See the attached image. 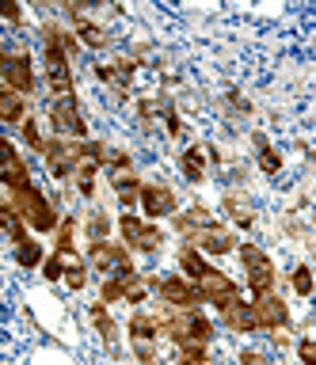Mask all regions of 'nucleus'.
Segmentation results:
<instances>
[{
	"label": "nucleus",
	"instance_id": "obj_1",
	"mask_svg": "<svg viewBox=\"0 0 316 365\" xmlns=\"http://www.w3.org/2000/svg\"><path fill=\"white\" fill-rule=\"evenodd\" d=\"M8 202H12V210L27 221L31 232H58V225L65 217V213H58V205L46 198V190H42L39 182H31L24 190H12Z\"/></svg>",
	"mask_w": 316,
	"mask_h": 365
},
{
	"label": "nucleus",
	"instance_id": "obj_2",
	"mask_svg": "<svg viewBox=\"0 0 316 365\" xmlns=\"http://www.w3.org/2000/svg\"><path fill=\"white\" fill-rule=\"evenodd\" d=\"M240 267H244V285L252 289V297H263V293H275V278H278V270H275V259L267 255L259 244H240Z\"/></svg>",
	"mask_w": 316,
	"mask_h": 365
},
{
	"label": "nucleus",
	"instance_id": "obj_3",
	"mask_svg": "<svg viewBox=\"0 0 316 365\" xmlns=\"http://www.w3.org/2000/svg\"><path fill=\"white\" fill-rule=\"evenodd\" d=\"M149 285L160 297V304H168V308H202L206 304L198 282L183 278V274H149Z\"/></svg>",
	"mask_w": 316,
	"mask_h": 365
},
{
	"label": "nucleus",
	"instance_id": "obj_4",
	"mask_svg": "<svg viewBox=\"0 0 316 365\" xmlns=\"http://www.w3.org/2000/svg\"><path fill=\"white\" fill-rule=\"evenodd\" d=\"M42 164H46L50 179H73L76 168L84 164V141H73V137H50L46 153H42Z\"/></svg>",
	"mask_w": 316,
	"mask_h": 365
},
{
	"label": "nucleus",
	"instance_id": "obj_5",
	"mask_svg": "<svg viewBox=\"0 0 316 365\" xmlns=\"http://www.w3.org/2000/svg\"><path fill=\"white\" fill-rule=\"evenodd\" d=\"M84 259H88V267H92L96 274H103V278L122 274V270H133V251L122 244V240H92Z\"/></svg>",
	"mask_w": 316,
	"mask_h": 365
},
{
	"label": "nucleus",
	"instance_id": "obj_6",
	"mask_svg": "<svg viewBox=\"0 0 316 365\" xmlns=\"http://www.w3.org/2000/svg\"><path fill=\"white\" fill-rule=\"evenodd\" d=\"M46 122H50L53 137L88 141V122H84V110H81V99H76V96H69V99H50Z\"/></svg>",
	"mask_w": 316,
	"mask_h": 365
},
{
	"label": "nucleus",
	"instance_id": "obj_7",
	"mask_svg": "<svg viewBox=\"0 0 316 365\" xmlns=\"http://www.w3.org/2000/svg\"><path fill=\"white\" fill-rule=\"evenodd\" d=\"M0 73H4V88H12L27 99H31V91L39 88V73H35V61H31L27 50H4L0 53Z\"/></svg>",
	"mask_w": 316,
	"mask_h": 365
},
{
	"label": "nucleus",
	"instance_id": "obj_8",
	"mask_svg": "<svg viewBox=\"0 0 316 365\" xmlns=\"http://www.w3.org/2000/svg\"><path fill=\"white\" fill-rule=\"evenodd\" d=\"M141 217L145 221H156L160 225L164 217H175L179 213V194H175V187H168L164 179H156V182H145L141 187Z\"/></svg>",
	"mask_w": 316,
	"mask_h": 365
},
{
	"label": "nucleus",
	"instance_id": "obj_9",
	"mask_svg": "<svg viewBox=\"0 0 316 365\" xmlns=\"http://www.w3.org/2000/svg\"><path fill=\"white\" fill-rule=\"evenodd\" d=\"M183 244L190 247H198L202 255H213V259H221V255H233V251H240V240H236V228L233 225H210V228H198L190 240H183Z\"/></svg>",
	"mask_w": 316,
	"mask_h": 365
},
{
	"label": "nucleus",
	"instance_id": "obj_10",
	"mask_svg": "<svg viewBox=\"0 0 316 365\" xmlns=\"http://www.w3.org/2000/svg\"><path fill=\"white\" fill-rule=\"evenodd\" d=\"M252 308H255V324L259 331H267V335H278V331L290 327V304L282 293H263V297H252Z\"/></svg>",
	"mask_w": 316,
	"mask_h": 365
},
{
	"label": "nucleus",
	"instance_id": "obj_11",
	"mask_svg": "<svg viewBox=\"0 0 316 365\" xmlns=\"http://www.w3.org/2000/svg\"><path fill=\"white\" fill-rule=\"evenodd\" d=\"M198 289H202V301H206L210 308H218V312H225L233 301H240V297H244L240 282L229 278L225 270H210L206 278L198 282Z\"/></svg>",
	"mask_w": 316,
	"mask_h": 365
},
{
	"label": "nucleus",
	"instance_id": "obj_12",
	"mask_svg": "<svg viewBox=\"0 0 316 365\" xmlns=\"http://www.w3.org/2000/svg\"><path fill=\"white\" fill-rule=\"evenodd\" d=\"M221 213L229 217L233 228H252L255 225V202L252 194L240 187H225L221 190Z\"/></svg>",
	"mask_w": 316,
	"mask_h": 365
},
{
	"label": "nucleus",
	"instance_id": "obj_13",
	"mask_svg": "<svg viewBox=\"0 0 316 365\" xmlns=\"http://www.w3.org/2000/svg\"><path fill=\"white\" fill-rule=\"evenodd\" d=\"M0 182L8 187V194L12 190H24V187H31V160L27 156H19V148L8 141L4 145V164H0Z\"/></svg>",
	"mask_w": 316,
	"mask_h": 365
},
{
	"label": "nucleus",
	"instance_id": "obj_14",
	"mask_svg": "<svg viewBox=\"0 0 316 365\" xmlns=\"http://www.w3.org/2000/svg\"><path fill=\"white\" fill-rule=\"evenodd\" d=\"M252 148H255V168L263 171L267 179L282 175V168H286V156H282V148L270 141L263 130H252Z\"/></svg>",
	"mask_w": 316,
	"mask_h": 365
},
{
	"label": "nucleus",
	"instance_id": "obj_15",
	"mask_svg": "<svg viewBox=\"0 0 316 365\" xmlns=\"http://www.w3.org/2000/svg\"><path fill=\"white\" fill-rule=\"evenodd\" d=\"M179 175H183L190 187H202L210 175V153H206V145H187L183 153H179Z\"/></svg>",
	"mask_w": 316,
	"mask_h": 365
},
{
	"label": "nucleus",
	"instance_id": "obj_16",
	"mask_svg": "<svg viewBox=\"0 0 316 365\" xmlns=\"http://www.w3.org/2000/svg\"><path fill=\"white\" fill-rule=\"evenodd\" d=\"M88 319H92L99 342H103L111 354H118V335H122V327H118V319L111 316V304H103V301L88 304Z\"/></svg>",
	"mask_w": 316,
	"mask_h": 365
},
{
	"label": "nucleus",
	"instance_id": "obj_17",
	"mask_svg": "<svg viewBox=\"0 0 316 365\" xmlns=\"http://www.w3.org/2000/svg\"><path fill=\"white\" fill-rule=\"evenodd\" d=\"M210 225H218V217H213V210H210V205H202V202L187 205V210H179V213L172 217V228H175L183 240H190L198 228H210Z\"/></svg>",
	"mask_w": 316,
	"mask_h": 365
},
{
	"label": "nucleus",
	"instance_id": "obj_18",
	"mask_svg": "<svg viewBox=\"0 0 316 365\" xmlns=\"http://www.w3.org/2000/svg\"><path fill=\"white\" fill-rule=\"evenodd\" d=\"M126 335L130 342H156L160 339V312L153 308H133L126 319Z\"/></svg>",
	"mask_w": 316,
	"mask_h": 365
},
{
	"label": "nucleus",
	"instance_id": "obj_19",
	"mask_svg": "<svg viewBox=\"0 0 316 365\" xmlns=\"http://www.w3.org/2000/svg\"><path fill=\"white\" fill-rule=\"evenodd\" d=\"M221 316V327H229L233 335H252V331H259V324H255V308H252V301H233L225 312H218Z\"/></svg>",
	"mask_w": 316,
	"mask_h": 365
},
{
	"label": "nucleus",
	"instance_id": "obj_20",
	"mask_svg": "<svg viewBox=\"0 0 316 365\" xmlns=\"http://www.w3.org/2000/svg\"><path fill=\"white\" fill-rule=\"evenodd\" d=\"M12 259H16V267H24V270H42V262H46L50 255L35 240V232H27V236L12 240Z\"/></svg>",
	"mask_w": 316,
	"mask_h": 365
},
{
	"label": "nucleus",
	"instance_id": "obj_21",
	"mask_svg": "<svg viewBox=\"0 0 316 365\" xmlns=\"http://www.w3.org/2000/svg\"><path fill=\"white\" fill-rule=\"evenodd\" d=\"M31 118V99L27 96H19V91H12V88H4L0 91V122L4 125H24Z\"/></svg>",
	"mask_w": 316,
	"mask_h": 365
},
{
	"label": "nucleus",
	"instance_id": "obj_22",
	"mask_svg": "<svg viewBox=\"0 0 316 365\" xmlns=\"http://www.w3.org/2000/svg\"><path fill=\"white\" fill-rule=\"evenodd\" d=\"M111 187H115V198L122 205V213H130L133 205H141V187L145 179L138 175V171H126V175H111Z\"/></svg>",
	"mask_w": 316,
	"mask_h": 365
},
{
	"label": "nucleus",
	"instance_id": "obj_23",
	"mask_svg": "<svg viewBox=\"0 0 316 365\" xmlns=\"http://www.w3.org/2000/svg\"><path fill=\"white\" fill-rule=\"evenodd\" d=\"M175 262H179V274H183V278H190V282H202V278L213 270L210 259L202 255L198 247H190V244H183V247L175 251Z\"/></svg>",
	"mask_w": 316,
	"mask_h": 365
},
{
	"label": "nucleus",
	"instance_id": "obj_24",
	"mask_svg": "<svg viewBox=\"0 0 316 365\" xmlns=\"http://www.w3.org/2000/svg\"><path fill=\"white\" fill-rule=\"evenodd\" d=\"M213 335H218L213 319L202 312V308H190V312H187V342H202V346H213Z\"/></svg>",
	"mask_w": 316,
	"mask_h": 365
},
{
	"label": "nucleus",
	"instance_id": "obj_25",
	"mask_svg": "<svg viewBox=\"0 0 316 365\" xmlns=\"http://www.w3.org/2000/svg\"><path fill=\"white\" fill-rule=\"evenodd\" d=\"M81 228H84L88 244H92V240H111V232H118V217H111V213H103V210H92V213L81 221Z\"/></svg>",
	"mask_w": 316,
	"mask_h": 365
},
{
	"label": "nucleus",
	"instance_id": "obj_26",
	"mask_svg": "<svg viewBox=\"0 0 316 365\" xmlns=\"http://www.w3.org/2000/svg\"><path fill=\"white\" fill-rule=\"evenodd\" d=\"M76 232H81V221L65 213L61 225H58V232H53V251H58V255H65V259H73V255H76Z\"/></svg>",
	"mask_w": 316,
	"mask_h": 365
},
{
	"label": "nucleus",
	"instance_id": "obj_27",
	"mask_svg": "<svg viewBox=\"0 0 316 365\" xmlns=\"http://www.w3.org/2000/svg\"><path fill=\"white\" fill-rule=\"evenodd\" d=\"M73 31H76V38H81V46H84V50H103V46L111 42V38H107V31L99 27L96 19H88V16L73 19Z\"/></svg>",
	"mask_w": 316,
	"mask_h": 365
},
{
	"label": "nucleus",
	"instance_id": "obj_28",
	"mask_svg": "<svg viewBox=\"0 0 316 365\" xmlns=\"http://www.w3.org/2000/svg\"><path fill=\"white\" fill-rule=\"evenodd\" d=\"M88 278H92V267H88V259L81 255H73V259H65V289L69 293H84L88 289Z\"/></svg>",
	"mask_w": 316,
	"mask_h": 365
},
{
	"label": "nucleus",
	"instance_id": "obj_29",
	"mask_svg": "<svg viewBox=\"0 0 316 365\" xmlns=\"http://www.w3.org/2000/svg\"><path fill=\"white\" fill-rule=\"evenodd\" d=\"M164 240H168V236H164L160 225H156V221H145V228L138 232V240L130 244V251H138V255H156V251L164 247Z\"/></svg>",
	"mask_w": 316,
	"mask_h": 365
},
{
	"label": "nucleus",
	"instance_id": "obj_30",
	"mask_svg": "<svg viewBox=\"0 0 316 365\" xmlns=\"http://www.w3.org/2000/svg\"><path fill=\"white\" fill-rule=\"evenodd\" d=\"M126 274H111V278H99V301L103 304H126Z\"/></svg>",
	"mask_w": 316,
	"mask_h": 365
},
{
	"label": "nucleus",
	"instance_id": "obj_31",
	"mask_svg": "<svg viewBox=\"0 0 316 365\" xmlns=\"http://www.w3.org/2000/svg\"><path fill=\"white\" fill-rule=\"evenodd\" d=\"M149 293H153L149 274L130 270V274H126V304H130V308H145V301H149Z\"/></svg>",
	"mask_w": 316,
	"mask_h": 365
},
{
	"label": "nucleus",
	"instance_id": "obj_32",
	"mask_svg": "<svg viewBox=\"0 0 316 365\" xmlns=\"http://www.w3.org/2000/svg\"><path fill=\"white\" fill-rule=\"evenodd\" d=\"M290 289L297 297H305V301L316 293V270L309 267V262H297V267L290 270Z\"/></svg>",
	"mask_w": 316,
	"mask_h": 365
},
{
	"label": "nucleus",
	"instance_id": "obj_33",
	"mask_svg": "<svg viewBox=\"0 0 316 365\" xmlns=\"http://www.w3.org/2000/svg\"><path fill=\"white\" fill-rule=\"evenodd\" d=\"M96 179H99V164H92V160H84V164L76 168V175H73V187H76V194L92 202V198H96Z\"/></svg>",
	"mask_w": 316,
	"mask_h": 365
},
{
	"label": "nucleus",
	"instance_id": "obj_34",
	"mask_svg": "<svg viewBox=\"0 0 316 365\" xmlns=\"http://www.w3.org/2000/svg\"><path fill=\"white\" fill-rule=\"evenodd\" d=\"M160 122H164V133L172 137V141H183V133H187L183 114H179V107L168 96H164V107H160Z\"/></svg>",
	"mask_w": 316,
	"mask_h": 365
},
{
	"label": "nucleus",
	"instance_id": "obj_35",
	"mask_svg": "<svg viewBox=\"0 0 316 365\" xmlns=\"http://www.w3.org/2000/svg\"><path fill=\"white\" fill-rule=\"evenodd\" d=\"M19 137H24V145H27L35 156H42V153H46V141H50V137L42 133V125H39V118H35V114H31V118H27L24 125H19Z\"/></svg>",
	"mask_w": 316,
	"mask_h": 365
},
{
	"label": "nucleus",
	"instance_id": "obj_36",
	"mask_svg": "<svg viewBox=\"0 0 316 365\" xmlns=\"http://www.w3.org/2000/svg\"><path fill=\"white\" fill-rule=\"evenodd\" d=\"M141 228H145V217L141 213H118V240H122V244H133V240H138V232H141Z\"/></svg>",
	"mask_w": 316,
	"mask_h": 365
},
{
	"label": "nucleus",
	"instance_id": "obj_37",
	"mask_svg": "<svg viewBox=\"0 0 316 365\" xmlns=\"http://www.w3.org/2000/svg\"><path fill=\"white\" fill-rule=\"evenodd\" d=\"M107 171L111 175H126V171H133V156L126 153V148H111L107 153Z\"/></svg>",
	"mask_w": 316,
	"mask_h": 365
},
{
	"label": "nucleus",
	"instance_id": "obj_38",
	"mask_svg": "<svg viewBox=\"0 0 316 365\" xmlns=\"http://www.w3.org/2000/svg\"><path fill=\"white\" fill-rule=\"evenodd\" d=\"M293 354H297V365H316V335H301L293 342Z\"/></svg>",
	"mask_w": 316,
	"mask_h": 365
},
{
	"label": "nucleus",
	"instance_id": "obj_39",
	"mask_svg": "<svg viewBox=\"0 0 316 365\" xmlns=\"http://www.w3.org/2000/svg\"><path fill=\"white\" fill-rule=\"evenodd\" d=\"M42 278H46V282H65V255L50 251V259L42 262Z\"/></svg>",
	"mask_w": 316,
	"mask_h": 365
},
{
	"label": "nucleus",
	"instance_id": "obj_40",
	"mask_svg": "<svg viewBox=\"0 0 316 365\" xmlns=\"http://www.w3.org/2000/svg\"><path fill=\"white\" fill-rule=\"evenodd\" d=\"M130 354L138 365H156L160 358H156V342H130Z\"/></svg>",
	"mask_w": 316,
	"mask_h": 365
},
{
	"label": "nucleus",
	"instance_id": "obj_41",
	"mask_svg": "<svg viewBox=\"0 0 316 365\" xmlns=\"http://www.w3.org/2000/svg\"><path fill=\"white\" fill-rule=\"evenodd\" d=\"M236 365H270V354L259 350V346H240V354H236Z\"/></svg>",
	"mask_w": 316,
	"mask_h": 365
},
{
	"label": "nucleus",
	"instance_id": "obj_42",
	"mask_svg": "<svg viewBox=\"0 0 316 365\" xmlns=\"http://www.w3.org/2000/svg\"><path fill=\"white\" fill-rule=\"evenodd\" d=\"M221 103H225V107H229L233 114H252V99H244L240 91H233V88L221 96Z\"/></svg>",
	"mask_w": 316,
	"mask_h": 365
},
{
	"label": "nucleus",
	"instance_id": "obj_43",
	"mask_svg": "<svg viewBox=\"0 0 316 365\" xmlns=\"http://www.w3.org/2000/svg\"><path fill=\"white\" fill-rule=\"evenodd\" d=\"M4 19L12 23V27H16V23H24V8H19V4H8V11H4Z\"/></svg>",
	"mask_w": 316,
	"mask_h": 365
},
{
	"label": "nucleus",
	"instance_id": "obj_44",
	"mask_svg": "<svg viewBox=\"0 0 316 365\" xmlns=\"http://www.w3.org/2000/svg\"><path fill=\"white\" fill-rule=\"evenodd\" d=\"M175 365H210V361H195V358H175Z\"/></svg>",
	"mask_w": 316,
	"mask_h": 365
},
{
	"label": "nucleus",
	"instance_id": "obj_45",
	"mask_svg": "<svg viewBox=\"0 0 316 365\" xmlns=\"http://www.w3.org/2000/svg\"><path fill=\"white\" fill-rule=\"evenodd\" d=\"M309 160H312V164H316V156H309Z\"/></svg>",
	"mask_w": 316,
	"mask_h": 365
}]
</instances>
